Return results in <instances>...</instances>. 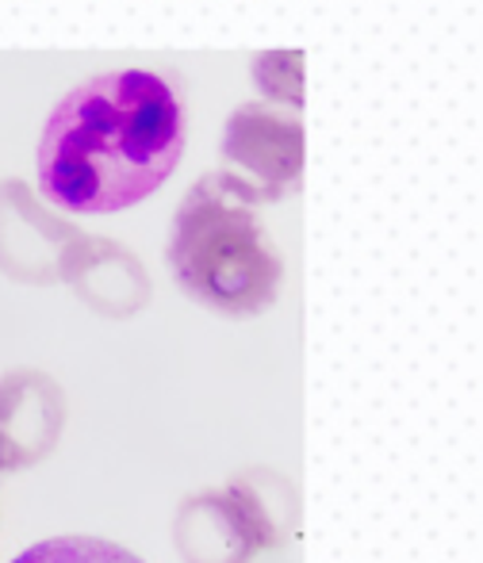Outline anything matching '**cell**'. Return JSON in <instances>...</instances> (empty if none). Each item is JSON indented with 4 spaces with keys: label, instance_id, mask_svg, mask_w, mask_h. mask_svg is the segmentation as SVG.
Segmentation results:
<instances>
[{
    "label": "cell",
    "instance_id": "obj_1",
    "mask_svg": "<svg viewBox=\"0 0 483 563\" xmlns=\"http://www.w3.org/2000/svg\"><path fill=\"white\" fill-rule=\"evenodd\" d=\"M188 112L177 81L123 66L69 89L43 123L39 192L66 216H116L177 173Z\"/></svg>",
    "mask_w": 483,
    "mask_h": 563
},
{
    "label": "cell",
    "instance_id": "obj_2",
    "mask_svg": "<svg viewBox=\"0 0 483 563\" xmlns=\"http://www.w3.org/2000/svg\"><path fill=\"white\" fill-rule=\"evenodd\" d=\"M261 200L231 169L208 173L180 200L165 261L188 299L216 314L250 319L276 303L284 261L261 223Z\"/></svg>",
    "mask_w": 483,
    "mask_h": 563
},
{
    "label": "cell",
    "instance_id": "obj_3",
    "mask_svg": "<svg viewBox=\"0 0 483 563\" xmlns=\"http://www.w3.org/2000/svg\"><path fill=\"white\" fill-rule=\"evenodd\" d=\"M173 544L185 563H250L281 544V518L265 487L242 475L231 487L185 498L173 518Z\"/></svg>",
    "mask_w": 483,
    "mask_h": 563
},
{
    "label": "cell",
    "instance_id": "obj_4",
    "mask_svg": "<svg viewBox=\"0 0 483 563\" xmlns=\"http://www.w3.org/2000/svg\"><path fill=\"white\" fill-rule=\"evenodd\" d=\"M223 162L265 203L284 200L304 177V123L299 112L268 100H250L223 126Z\"/></svg>",
    "mask_w": 483,
    "mask_h": 563
},
{
    "label": "cell",
    "instance_id": "obj_5",
    "mask_svg": "<svg viewBox=\"0 0 483 563\" xmlns=\"http://www.w3.org/2000/svg\"><path fill=\"white\" fill-rule=\"evenodd\" d=\"M66 430V395L58 379L35 368L0 376V472L31 467L58 449Z\"/></svg>",
    "mask_w": 483,
    "mask_h": 563
},
{
    "label": "cell",
    "instance_id": "obj_6",
    "mask_svg": "<svg viewBox=\"0 0 483 563\" xmlns=\"http://www.w3.org/2000/svg\"><path fill=\"white\" fill-rule=\"evenodd\" d=\"M58 280H66L81 303L105 319H131L150 303V276L142 261L108 238L77 234L62 253Z\"/></svg>",
    "mask_w": 483,
    "mask_h": 563
},
{
    "label": "cell",
    "instance_id": "obj_7",
    "mask_svg": "<svg viewBox=\"0 0 483 563\" xmlns=\"http://www.w3.org/2000/svg\"><path fill=\"white\" fill-rule=\"evenodd\" d=\"M81 230H74L35 203L23 185L0 188V273L23 284L58 280V265L66 245Z\"/></svg>",
    "mask_w": 483,
    "mask_h": 563
},
{
    "label": "cell",
    "instance_id": "obj_8",
    "mask_svg": "<svg viewBox=\"0 0 483 563\" xmlns=\"http://www.w3.org/2000/svg\"><path fill=\"white\" fill-rule=\"evenodd\" d=\"M253 85L268 104L304 112V51H261L253 58Z\"/></svg>",
    "mask_w": 483,
    "mask_h": 563
},
{
    "label": "cell",
    "instance_id": "obj_9",
    "mask_svg": "<svg viewBox=\"0 0 483 563\" xmlns=\"http://www.w3.org/2000/svg\"><path fill=\"white\" fill-rule=\"evenodd\" d=\"M12 563H146L131 549L105 537H51V541L31 544Z\"/></svg>",
    "mask_w": 483,
    "mask_h": 563
}]
</instances>
